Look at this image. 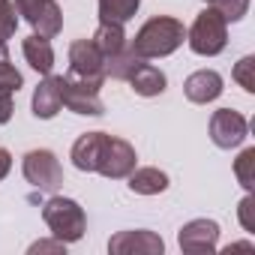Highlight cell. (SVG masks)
Here are the masks:
<instances>
[{
  "label": "cell",
  "mask_w": 255,
  "mask_h": 255,
  "mask_svg": "<svg viewBox=\"0 0 255 255\" xmlns=\"http://www.w3.org/2000/svg\"><path fill=\"white\" fill-rule=\"evenodd\" d=\"M222 90H225V87H222V75H219L216 69H198V72H192V75L186 78V84H183L186 99L195 102V105H207V102L219 99Z\"/></svg>",
  "instance_id": "7c38bea8"
},
{
  "label": "cell",
  "mask_w": 255,
  "mask_h": 255,
  "mask_svg": "<svg viewBox=\"0 0 255 255\" xmlns=\"http://www.w3.org/2000/svg\"><path fill=\"white\" fill-rule=\"evenodd\" d=\"M15 27H18V12L12 0H0V45H6V39L15 36Z\"/></svg>",
  "instance_id": "44dd1931"
},
{
  "label": "cell",
  "mask_w": 255,
  "mask_h": 255,
  "mask_svg": "<svg viewBox=\"0 0 255 255\" xmlns=\"http://www.w3.org/2000/svg\"><path fill=\"white\" fill-rule=\"evenodd\" d=\"M102 141H105V132H84L78 135V141L72 144V165L78 171H96V159H99V150H102Z\"/></svg>",
  "instance_id": "9a60e30c"
},
{
  "label": "cell",
  "mask_w": 255,
  "mask_h": 255,
  "mask_svg": "<svg viewBox=\"0 0 255 255\" xmlns=\"http://www.w3.org/2000/svg\"><path fill=\"white\" fill-rule=\"evenodd\" d=\"M132 84V90L138 93V96H159V93H165V84H168V78H165V72L162 69H156V66H150V63H138L132 72H129V78H126Z\"/></svg>",
  "instance_id": "5bb4252c"
},
{
  "label": "cell",
  "mask_w": 255,
  "mask_h": 255,
  "mask_svg": "<svg viewBox=\"0 0 255 255\" xmlns=\"http://www.w3.org/2000/svg\"><path fill=\"white\" fill-rule=\"evenodd\" d=\"M177 243L183 252H192V255H204V252H216V243H219V225L213 219H192L180 228L177 234Z\"/></svg>",
  "instance_id": "8fae6325"
},
{
  "label": "cell",
  "mask_w": 255,
  "mask_h": 255,
  "mask_svg": "<svg viewBox=\"0 0 255 255\" xmlns=\"http://www.w3.org/2000/svg\"><path fill=\"white\" fill-rule=\"evenodd\" d=\"M141 6V0H99V21L126 24Z\"/></svg>",
  "instance_id": "d6986e66"
},
{
  "label": "cell",
  "mask_w": 255,
  "mask_h": 255,
  "mask_svg": "<svg viewBox=\"0 0 255 255\" xmlns=\"http://www.w3.org/2000/svg\"><path fill=\"white\" fill-rule=\"evenodd\" d=\"M15 111V102H12V93H0V123H9Z\"/></svg>",
  "instance_id": "4316f807"
},
{
  "label": "cell",
  "mask_w": 255,
  "mask_h": 255,
  "mask_svg": "<svg viewBox=\"0 0 255 255\" xmlns=\"http://www.w3.org/2000/svg\"><path fill=\"white\" fill-rule=\"evenodd\" d=\"M21 84H24L21 72L9 60H0V93H18Z\"/></svg>",
  "instance_id": "cb8c5ba5"
},
{
  "label": "cell",
  "mask_w": 255,
  "mask_h": 255,
  "mask_svg": "<svg viewBox=\"0 0 255 255\" xmlns=\"http://www.w3.org/2000/svg\"><path fill=\"white\" fill-rule=\"evenodd\" d=\"M75 81L99 90L105 84V54L93 45V39H75L69 45V72Z\"/></svg>",
  "instance_id": "277c9868"
},
{
  "label": "cell",
  "mask_w": 255,
  "mask_h": 255,
  "mask_svg": "<svg viewBox=\"0 0 255 255\" xmlns=\"http://www.w3.org/2000/svg\"><path fill=\"white\" fill-rule=\"evenodd\" d=\"M30 108H33V117H39V120H51V117L63 108V99H60V75H51V72H48V75L36 84Z\"/></svg>",
  "instance_id": "4fadbf2b"
},
{
  "label": "cell",
  "mask_w": 255,
  "mask_h": 255,
  "mask_svg": "<svg viewBox=\"0 0 255 255\" xmlns=\"http://www.w3.org/2000/svg\"><path fill=\"white\" fill-rule=\"evenodd\" d=\"M9 168H12V153L6 147H0V180L9 174Z\"/></svg>",
  "instance_id": "83f0119b"
},
{
  "label": "cell",
  "mask_w": 255,
  "mask_h": 255,
  "mask_svg": "<svg viewBox=\"0 0 255 255\" xmlns=\"http://www.w3.org/2000/svg\"><path fill=\"white\" fill-rule=\"evenodd\" d=\"M234 174L240 180V186L246 192L255 189V147H246L237 159H234Z\"/></svg>",
  "instance_id": "ffe728a7"
},
{
  "label": "cell",
  "mask_w": 255,
  "mask_h": 255,
  "mask_svg": "<svg viewBox=\"0 0 255 255\" xmlns=\"http://www.w3.org/2000/svg\"><path fill=\"white\" fill-rule=\"evenodd\" d=\"M12 6L24 21L33 27L36 36L54 39L63 30V12L57 6V0H12Z\"/></svg>",
  "instance_id": "8992f818"
},
{
  "label": "cell",
  "mask_w": 255,
  "mask_h": 255,
  "mask_svg": "<svg viewBox=\"0 0 255 255\" xmlns=\"http://www.w3.org/2000/svg\"><path fill=\"white\" fill-rule=\"evenodd\" d=\"M42 219L51 228V234L57 240H63V243H75L87 231V216H84L81 204L72 201V198H63V195H54V198L45 201Z\"/></svg>",
  "instance_id": "7a4b0ae2"
},
{
  "label": "cell",
  "mask_w": 255,
  "mask_h": 255,
  "mask_svg": "<svg viewBox=\"0 0 255 255\" xmlns=\"http://www.w3.org/2000/svg\"><path fill=\"white\" fill-rule=\"evenodd\" d=\"M186 42H189V48H192L195 54L213 57V54H219V51L228 45V21H225L213 6H207L204 12L195 15L192 27L186 30Z\"/></svg>",
  "instance_id": "3957f363"
},
{
  "label": "cell",
  "mask_w": 255,
  "mask_h": 255,
  "mask_svg": "<svg viewBox=\"0 0 255 255\" xmlns=\"http://www.w3.org/2000/svg\"><path fill=\"white\" fill-rule=\"evenodd\" d=\"M186 39V27L180 18L174 15H153L150 21L141 24V30L135 33L129 51L138 54L141 60H150V57H168L174 54Z\"/></svg>",
  "instance_id": "6da1fadb"
},
{
  "label": "cell",
  "mask_w": 255,
  "mask_h": 255,
  "mask_svg": "<svg viewBox=\"0 0 255 255\" xmlns=\"http://www.w3.org/2000/svg\"><path fill=\"white\" fill-rule=\"evenodd\" d=\"M93 45L105 54V60H108V57H114V54H120V51L126 48L123 24H117V21H99L96 33H93Z\"/></svg>",
  "instance_id": "ac0fdd59"
},
{
  "label": "cell",
  "mask_w": 255,
  "mask_h": 255,
  "mask_svg": "<svg viewBox=\"0 0 255 255\" xmlns=\"http://www.w3.org/2000/svg\"><path fill=\"white\" fill-rule=\"evenodd\" d=\"M66 249V243L63 240H36L33 246H30V255H36V252H63Z\"/></svg>",
  "instance_id": "484cf974"
},
{
  "label": "cell",
  "mask_w": 255,
  "mask_h": 255,
  "mask_svg": "<svg viewBox=\"0 0 255 255\" xmlns=\"http://www.w3.org/2000/svg\"><path fill=\"white\" fill-rule=\"evenodd\" d=\"M60 99L69 111L75 114H84V117H99L105 111L102 99H99V90L75 81L72 75H60Z\"/></svg>",
  "instance_id": "9c48e42d"
},
{
  "label": "cell",
  "mask_w": 255,
  "mask_h": 255,
  "mask_svg": "<svg viewBox=\"0 0 255 255\" xmlns=\"http://www.w3.org/2000/svg\"><path fill=\"white\" fill-rule=\"evenodd\" d=\"M0 60H9V51H6V45H0Z\"/></svg>",
  "instance_id": "f1b7e54d"
},
{
  "label": "cell",
  "mask_w": 255,
  "mask_h": 255,
  "mask_svg": "<svg viewBox=\"0 0 255 255\" xmlns=\"http://www.w3.org/2000/svg\"><path fill=\"white\" fill-rule=\"evenodd\" d=\"M237 216H240V225H243L246 231H255V195H252V192H246V198L240 201Z\"/></svg>",
  "instance_id": "d4e9b609"
},
{
  "label": "cell",
  "mask_w": 255,
  "mask_h": 255,
  "mask_svg": "<svg viewBox=\"0 0 255 255\" xmlns=\"http://www.w3.org/2000/svg\"><path fill=\"white\" fill-rule=\"evenodd\" d=\"M246 132H249V123H246V117L240 111H234V108L213 111V117H210V141L216 147L231 150V147L243 144Z\"/></svg>",
  "instance_id": "ba28073f"
},
{
  "label": "cell",
  "mask_w": 255,
  "mask_h": 255,
  "mask_svg": "<svg viewBox=\"0 0 255 255\" xmlns=\"http://www.w3.org/2000/svg\"><path fill=\"white\" fill-rule=\"evenodd\" d=\"M21 51H24V60L39 72V75H48L54 69V48H51V39L45 36H27L21 42Z\"/></svg>",
  "instance_id": "2e32d148"
},
{
  "label": "cell",
  "mask_w": 255,
  "mask_h": 255,
  "mask_svg": "<svg viewBox=\"0 0 255 255\" xmlns=\"http://www.w3.org/2000/svg\"><path fill=\"white\" fill-rule=\"evenodd\" d=\"M165 249L162 237L147 231V228H135V231H117L108 240V252L114 255H159Z\"/></svg>",
  "instance_id": "30bf717a"
},
{
  "label": "cell",
  "mask_w": 255,
  "mask_h": 255,
  "mask_svg": "<svg viewBox=\"0 0 255 255\" xmlns=\"http://www.w3.org/2000/svg\"><path fill=\"white\" fill-rule=\"evenodd\" d=\"M234 81L246 90V93H255V57L252 54H246V57H240L237 63H234Z\"/></svg>",
  "instance_id": "7402d4cb"
},
{
  "label": "cell",
  "mask_w": 255,
  "mask_h": 255,
  "mask_svg": "<svg viewBox=\"0 0 255 255\" xmlns=\"http://www.w3.org/2000/svg\"><path fill=\"white\" fill-rule=\"evenodd\" d=\"M21 171H24V180L33 189H42V192H54L63 183V168H60L57 156L45 147L27 150L24 159H21Z\"/></svg>",
  "instance_id": "5b68a950"
},
{
  "label": "cell",
  "mask_w": 255,
  "mask_h": 255,
  "mask_svg": "<svg viewBox=\"0 0 255 255\" xmlns=\"http://www.w3.org/2000/svg\"><path fill=\"white\" fill-rule=\"evenodd\" d=\"M207 3L225 18V21H240L249 9V0H207Z\"/></svg>",
  "instance_id": "603a6c76"
},
{
  "label": "cell",
  "mask_w": 255,
  "mask_h": 255,
  "mask_svg": "<svg viewBox=\"0 0 255 255\" xmlns=\"http://www.w3.org/2000/svg\"><path fill=\"white\" fill-rule=\"evenodd\" d=\"M129 189L135 195H159L168 189V174L159 168H132L129 171Z\"/></svg>",
  "instance_id": "e0dca14e"
},
{
  "label": "cell",
  "mask_w": 255,
  "mask_h": 255,
  "mask_svg": "<svg viewBox=\"0 0 255 255\" xmlns=\"http://www.w3.org/2000/svg\"><path fill=\"white\" fill-rule=\"evenodd\" d=\"M135 162H138V156H135V147L129 141L105 132V141H102V150H99V159H96V171L102 177L123 180V177H129Z\"/></svg>",
  "instance_id": "52a82bcc"
}]
</instances>
